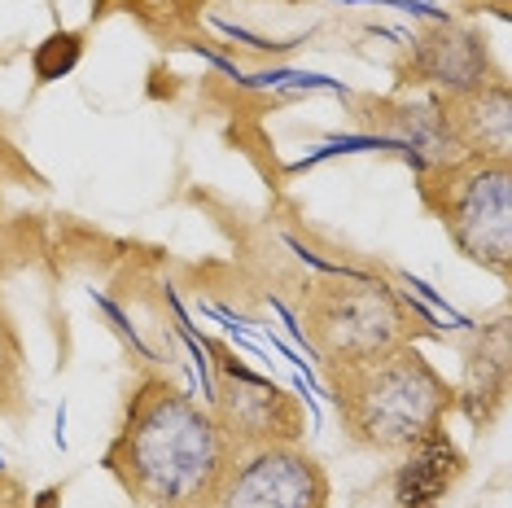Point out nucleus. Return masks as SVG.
Masks as SVG:
<instances>
[{"mask_svg":"<svg viewBox=\"0 0 512 508\" xmlns=\"http://www.w3.org/2000/svg\"><path fill=\"white\" fill-rule=\"evenodd\" d=\"M228 460L232 447L215 417L167 381L141 386L110 447V469L149 508H211Z\"/></svg>","mask_w":512,"mask_h":508,"instance_id":"1","label":"nucleus"},{"mask_svg":"<svg viewBox=\"0 0 512 508\" xmlns=\"http://www.w3.org/2000/svg\"><path fill=\"white\" fill-rule=\"evenodd\" d=\"M333 390L346 430L377 452H412L416 443L442 430V417L451 408L447 381L412 342L337 368Z\"/></svg>","mask_w":512,"mask_h":508,"instance_id":"2","label":"nucleus"},{"mask_svg":"<svg viewBox=\"0 0 512 508\" xmlns=\"http://www.w3.org/2000/svg\"><path fill=\"white\" fill-rule=\"evenodd\" d=\"M311 342L333 368L386 355L407 342V311L390 285L364 272H337L311 290L307 303Z\"/></svg>","mask_w":512,"mask_h":508,"instance_id":"3","label":"nucleus"},{"mask_svg":"<svg viewBox=\"0 0 512 508\" xmlns=\"http://www.w3.org/2000/svg\"><path fill=\"white\" fill-rule=\"evenodd\" d=\"M451 241L473 263L508 276L512 263V171L508 158H469L425 189Z\"/></svg>","mask_w":512,"mask_h":508,"instance_id":"4","label":"nucleus"},{"mask_svg":"<svg viewBox=\"0 0 512 508\" xmlns=\"http://www.w3.org/2000/svg\"><path fill=\"white\" fill-rule=\"evenodd\" d=\"M211 508H329V478L294 443L232 452Z\"/></svg>","mask_w":512,"mask_h":508,"instance_id":"5","label":"nucleus"},{"mask_svg":"<svg viewBox=\"0 0 512 508\" xmlns=\"http://www.w3.org/2000/svg\"><path fill=\"white\" fill-rule=\"evenodd\" d=\"M211 403H215V425L224 430L232 452L267 447V443H294L302 434L298 403L276 381L250 373L241 364H224Z\"/></svg>","mask_w":512,"mask_h":508,"instance_id":"6","label":"nucleus"},{"mask_svg":"<svg viewBox=\"0 0 512 508\" xmlns=\"http://www.w3.org/2000/svg\"><path fill=\"white\" fill-rule=\"evenodd\" d=\"M464 473V460L456 452L447 434H429L425 443L412 447L407 465L394 473V500L399 508H438V500L456 487V478Z\"/></svg>","mask_w":512,"mask_h":508,"instance_id":"7","label":"nucleus"},{"mask_svg":"<svg viewBox=\"0 0 512 508\" xmlns=\"http://www.w3.org/2000/svg\"><path fill=\"white\" fill-rule=\"evenodd\" d=\"M416 71L425 79H434V84L456 88V92H477V88H486V49L477 36L442 27L434 36L421 40Z\"/></svg>","mask_w":512,"mask_h":508,"instance_id":"8","label":"nucleus"},{"mask_svg":"<svg viewBox=\"0 0 512 508\" xmlns=\"http://www.w3.org/2000/svg\"><path fill=\"white\" fill-rule=\"evenodd\" d=\"M460 141L477 158H508L512 141V114H508V92L499 84H486L477 92H464V106L456 114Z\"/></svg>","mask_w":512,"mask_h":508,"instance_id":"9","label":"nucleus"},{"mask_svg":"<svg viewBox=\"0 0 512 508\" xmlns=\"http://www.w3.org/2000/svg\"><path fill=\"white\" fill-rule=\"evenodd\" d=\"M75 62H79V40L75 36H53V40H44L40 53H36V75L49 84V79H62Z\"/></svg>","mask_w":512,"mask_h":508,"instance_id":"10","label":"nucleus"},{"mask_svg":"<svg viewBox=\"0 0 512 508\" xmlns=\"http://www.w3.org/2000/svg\"><path fill=\"white\" fill-rule=\"evenodd\" d=\"M53 500H57V495H53V491H44V495H40V508H53Z\"/></svg>","mask_w":512,"mask_h":508,"instance_id":"11","label":"nucleus"}]
</instances>
